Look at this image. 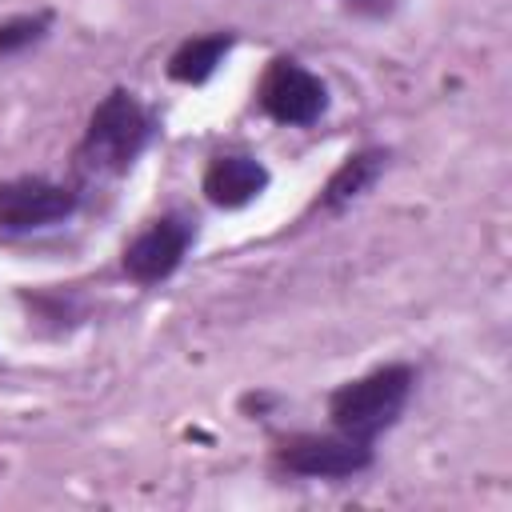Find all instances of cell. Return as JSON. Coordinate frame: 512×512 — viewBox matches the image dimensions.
Returning a JSON list of instances; mask_svg holds the SVG:
<instances>
[{"mask_svg": "<svg viewBox=\"0 0 512 512\" xmlns=\"http://www.w3.org/2000/svg\"><path fill=\"white\" fill-rule=\"evenodd\" d=\"M412 392H416V368L404 360H392L356 380H344L328 396V420L336 432L376 444L404 416Z\"/></svg>", "mask_w": 512, "mask_h": 512, "instance_id": "1", "label": "cell"}, {"mask_svg": "<svg viewBox=\"0 0 512 512\" xmlns=\"http://www.w3.org/2000/svg\"><path fill=\"white\" fill-rule=\"evenodd\" d=\"M268 184H272V172L264 168L260 156H248V152H220L208 160L200 176V192L216 208H244L260 200Z\"/></svg>", "mask_w": 512, "mask_h": 512, "instance_id": "7", "label": "cell"}, {"mask_svg": "<svg viewBox=\"0 0 512 512\" xmlns=\"http://www.w3.org/2000/svg\"><path fill=\"white\" fill-rule=\"evenodd\" d=\"M384 164H388V148H376V144H368V148H356V152H348L340 164H336V172L324 180V188L316 192V200H312V212H320V216H328V212H340V208H348L352 200H360L376 180H380V172H384Z\"/></svg>", "mask_w": 512, "mask_h": 512, "instance_id": "8", "label": "cell"}, {"mask_svg": "<svg viewBox=\"0 0 512 512\" xmlns=\"http://www.w3.org/2000/svg\"><path fill=\"white\" fill-rule=\"evenodd\" d=\"M152 136H156L152 112L128 88H112L92 108V116L84 124V136L76 144V160H80L84 172L124 176L144 156V148L152 144Z\"/></svg>", "mask_w": 512, "mask_h": 512, "instance_id": "2", "label": "cell"}, {"mask_svg": "<svg viewBox=\"0 0 512 512\" xmlns=\"http://www.w3.org/2000/svg\"><path fill=\"white\" fill-rule=\"evenodd\" d=\"M80 208V188L48 176H12L0 180V232H40L72 220Z\"/></svg>", "mask_w": 512, "mask_h": 512, "instance_id": "6", "label": "cell"}, {"mask_svg": "<svg viewBox=\"0 0 512 512\" xmlns=\"http://www.w3.org/2000/svg\"><path fill=\"white\" fill-rule=\"evenodd\" d=\"M48 32H52V12H48V8L4 16V20H0V64L24 56V52L36 48L40 40H48Z\"/></svg>", "mask_w": 512, "mask_h": 512, "instance_id": "10", "label": "cell"}, {"mask_svg": "<svg viewBox=\"0 0 512 512\" xmlns=\"http://www.w3.org/2000/svg\"><path fill=\"white\" fill-rule=\"evenodd\" d=\"M232 44H236L232 32L188 36V40H180V44L172 48L164 72H168V80H176V84H184V88H200V84H208V80L220 72V64L228 60Z\"/></svg>", "mask_w": 512, "mask_h": 512, "instance_id": "9", "label": "cell"}, {"mask_svg": "<svg viewBox=\"0 0 512 512\" xmlns=\"http://www.w3.org/2000/svg\"><path fill=\"white\" fill-rule=\"evenodd\" d=\"M256 104L284 128H312L328 112V84L292 56H272L256 80Z\"/></svg>", "mask_w": 512, "mask_h": 512, "instance_id": "4", "label": "cell"}, {"mask_svg": "<svg viewBox=\"0 0 512 512\" xmlns=\"http://www.w3.org/2000/svg\"><path fill=\"white\" fill-rule=\"evenodd\" d=\"M196 244V224L192 216L184 212H164L156 216L148 228H140L128 244H124V256H120V268L132 284L140 288H152V284H164L168 276H176V268L184 264L188 248Z\"/></svg>", "mask_w": 512, "mask_h": 512, "instance_id": "5", "label": "cell"}, {"mask_svg": "<svg viewBox=\"0 0 512 512\" xmlns=\"http://www.w3.org/2000/svg\"><path fill=\"white\" fill-rule=\"evenodd\" d=\"M272 464L300 480H352L376 464V448L344 432H288L272 444Z\"/></svg>", "mask_w": 512, "mask_h": 512, "instance_id": "3", "label": "cell"}]
</instances>
